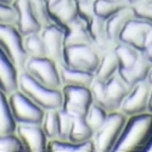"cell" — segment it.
<instances>
[{
    "label": "cell",
    "instance_id": "6da1fadb",
    "mask_svg": "<svg viewBox=\"0 0 152 152\" xmlns=\"http://www.w3.org/2000/svg\"><path fill=\"white\" fill-rule=\"evenodd\" d=\"M152 137V113L144 112L128 117L112 152L145 151Z\"/></svg>",
    "mask_w": 152,
    "mask_h": 152
},
{
    "label": "cell",
    "instance_id": "7a4b0ae2",
    "mask_svg": "<svg viewBox=\"0 0 152 152\" xmlns=\"http://www.w3.org/2000/svg\"><path fill=\"white\" fill-rule=\"evenodd\" d=\"M18 90L27 95L44 111L60 110L62 106V89H53L43 85L26 71L18 73Z\"/></svg>",
    "mask_w": 152,
    "mask_h": 152
},
{
    "label": "cell",
    "instance_id": "3957f363",
    "mask_svg": "<svg viewBox=\"0 0 152 152\" xmlns=\"http://www.w3.org/2000/svg\"><path fill=\"white\" fill-rule=\"evenodd\" d=\"M128 121V116L119 110L108 113L106 122L94 133V152H112Z\"/></svg>",
    "mask_w": 152,
    "mask_h": 152
},
{
    "label": "cell",
    "instance_id": "277c9868",
    "mask_svg": "<svg viewBox=\"0 0 152 152\" xmlns=\"http://www.w3.org/2000/svg\"><path fill=\"white\" fill-rule=\"evenodd\" d=\"M0 48L21 72L28 60L23 45V35L14 23H0Z\"/></svg>",
    "mask_w": 152,
    "mask_h": 152
},
{
    "label": "cell",
    "instance_id": "5b68a950",
    "mask_svg": "<svg viewBox=\"0 0 152 152\" xmlns=\"http://www.w3.org/2000/svg\"><path fill=\"white\" fill-rule=\"evenodd\" d=\"M102 53L94 45H78L66 46L63 53V66L73 69H79L95 73Z\"/></svg>",
    "mask_w": 152,
    "mask_h": 152
},
{
    "label": "cell",
    "instance_id": "8992f818",
    "mask_svg": "<svg viewBox=\"0 0 152 152\" xmlns=\"http://www.w3.org/2000/svg\"><path fill=\"white\" fill-rule=\"evenodd\" d=\"M31 77L53 89H62L60 65L49 57H28L24 69Z\"/></svg>",
    "mask_w": 152,
    "mask_h": 152
},
{
    "label": "cell",
    "instance_id": "52a82bcc",
    "mask_svg": "<svg viewBox=\"0 0 152 152\" xmlns=\"http://www.w3.org/2000/svg\"><path fill=\"white\" fill-rule=\"evenodd\" d=\"M93 105V96L88 86H62L61 110L73 118L85 117Z\"/></svg>",
    "mask_w": 152,
    "mask_h": 152
},
{
    "label": "cell",
    "instance_id": "ba28073f",
    "mask_svg": "<svg viewBox=\"0 0 152 152\" xmlns=\"http://www.w3.org/2000/svg\"><path fill=\"white\" fill-rule=\"evenodd\" d=\"M9 102L12 115L17 123H37L42 124L45 111L24 95L21 90H15L10 93Z\"/></svg>",
    "mask_w": 152,
    "mask_h": 152
},
{
    "label": "cell",
    "instance_id": "9c48e42d",
    "mask_svg": "<svg viewBox=\"0 0 152 152\" xmlns=\"http://www.w3.org/2000/svg\"><path fill=\"white\" fill-rule=\"evenodd\" d=\"M151 88H152V84L147 79L141 80L137 84H135L130 89L128 96H126L122 102L119 111L123 112L124 115H126L128 117L147 112L150 95H151Z\"/></svg>",
    "mask_w": 152,
    "mask_h": 152
},
{
    "label": "cell",
    "instance_id": "30bf717a",
    "mask_svg": "<svg viewBox=\"0 0 152 152\" xmlns=\"http://www.w3.org/2000/svg\"><path fill=\"white\" fill-rule=\"evenodd\" d=\"M17 136L24 147V151L45 152L48 150L49 139L43 129L42 124L37 123H17Z\"/></svg>",
    "mask_w": 152,
    "mask_h": 152
},
{
    "label": "cell",
    "instance_id": "8fae6325",
    "mask_svg": "<svg viewBox=\"0 0 152 152\" xmlns=\"http://www.w3.org/2000/svg\"><path fill=\"white\" fill-rule=\"evenodd\" d=\"M46 57L55 61L57 65L63 63V53H65V29L55 23H50L43 27L40 31Z\"/></svg>",
    "mask_w": 152,
    "mask_h": 152
},
{
    "label": "cell",
    "instance_id": "7c38bea8",
    "mask_svg": "<svg viewBox=\"0 0 152 152\" xmlns=\"http://www.w3.org/2000/svg\"><path fill=\"white\" fill-rule=\"evenodd\" d=\"M12 6L16 12V22L15 26L22 33V35L40 32L42 24L38 22L33 9L31 0H14Z\"/></svg>",
    "mask_w": 152,
    "mask_h": 152
},
{
    "label": "cell",
    "instance_id": "4fadbf2b",
    "mask_svg": "<svg viewBox=\"0 0 152 152\" xmlns=\"http://www.w3.org/2000/svg\"><path fill=\"white\" fill-rule=\"evenodd\" d=\"M53 23L65 29L77 18L75 0H44Z\"/></svg>",
    "mask_w": 152,
    "mask_h": 152
},
{
    "label": "cell",
    "instance_id": "5bb4252c",
    "mask_svg": "<svg viewBox=\"0 0 152 152\" xmlns=\"http://www.w3.org/2000/svg\"><path fill=\"white\" fill-rule=\"evenodd\" d=\"M151 27V24L134 17L122 31L119 35V42L128 44L142 53Z\"/></svg>",
    "mask_w": 152,
    "mask_h": 152
},
{
    "label": "cell",
    "instance_id": "9a60e30c",
    "mask_svg": "<svg viewBox=\"0 0 152 152\" xmlns=\"http://www.w3.org/2000/svg\"><path fill=\"white\" fill-rule=\"evenodd\" d=\"M18 73L15 63L0 48V89L7 95L18 89Z\"/></svg>",
    "mask_w": 152,
    "mask_h": 152
},
{
    "label": "cell",
    "instance_id": "2e32d148",
    "mask_svg": "<svg viewBox=\"0 0 152 152\" xmlns=\"http://www.w3.org/2000/svg\"><path fill=\"white\" fill-rule=\"evenodd\" d=\"M93 44L88 24L78 17L65 28V48Z\"/></svg>",
    "mask_w": 152,
    "mask_h": 152
},
{
    "label": "cell",
    "instance_id": "e0dca14e",
    "mask_svg": "<svg viewBox=\"0 0 152 152\" xmlns=\"http://www.w3.org/2000/svg\"><path fill=\"white\" fill-rule=\"evenodd\" d=\"M88 29H89V34H90L93 44L101 53H105V51H108V50L115 49L116 44L113 43L107 35L105 20L100 18L95 15V17L88 23Z\"/></svg>",
    "mask_w": 152,
    "mask_h": 152
},
{
    "label": "cell",
    "instance_id": "ac0fdd59",
    "mask_svg": "<svg viewBox=\"0 0 152 152\" xmlns=\"http://www.w3.org/2000/svg\"><path fill=\"white\" fill-rule=\"evenodd\" d=\"M130 89L132 88L123 80V78L118 73L106 82V93H107V99L111 105L112 112L119 110L122 102L128 96Z\"/></svg>",
    "mask_w": 152,
    "mask_h": 152
},
{
    "label": "cell",
    "instance_id": "d6986e66",
    "mask_svg": "<svg viewBox=\"0 0 152 152\" xmlns=\"http://www.w3.org/2000/svg\"><path fill=\"white\" fill-rule=\"evenodd\" d=\"M133 18H134V12H133L132 6H126L106 20L107 35L115 44H117L119 42V35H121L122 31L124 29L126 24H128V22Z\"/></svg>",
    "mask_w": 152,
    "mask_h": 152
},
{
    "label": "cell",
    "instance_id": "ffe728a7",
    "mask_svg": "<svg viewBox=\"0 0 152 152\" xmlns=\"http://www.w3.org/2000/svg\"><path fill=\"white\" fill-rule=\"evenodd\" d=\"M152 67V62L148 61L144 54L139 57V60L134 65L125 71H119L118 74L123 78V80L128 84L130 88H133L139 82L147 79V75L150 73V69Z\"/></svg>",
    "mask_w": 152,
    "mask_h": 152
},
{
    "label": "cell",
    "instance_id": "44dd1931",
    "mask_svg": "<svg viewBox=\"0 0 152 152\" xmlns=\"http://www.w3.org/2000/svg\"><path fill=\"white\" fill-rule=\"evenodd\" d=\"M60 74L63 86H88L89 88L95 79V74L85 71L73 69L66 66H60Z\"/></svg>",
    "mask_w": 152,
    "mask_h": 152
},
{
    "label": "cell",
    "instance_id": "7402d4cb",
    "mask_svg": "<svg viewBox=\"0 0 152 152\" xmlns=\"http://www.w3.org/2000/svg\"><path fill=\"white\" fill-rule=\"evenodd\" d=\"M119 71V65H118V60L115 54V49L105 51L101 55L99 66L95 71V78L101 80V82H107L110 80L113 75L117 74Z\"/></svg>",
    "mask_w": 152,
    "mask_h": 152
},
{
    "label": "cell",
    "instance_id": "603a6c76",
    "mask_svg": "<svg viewBox=\"0 0 152 152\" xmlns=\"http://www.w3.org/2000/svg\"><path fill=\"white\" fill-rule=\"evenodd\" d=\"M17 122L14 118L9 102V96L0 89V134H9L16 132Z\"/></svg>",
    "mask_w": 152,
    "mask_h": 152
},
{
    "label": "cell",
    "instance_id": "cb8c5ba5",
    "mask_svg": "<svg viewBox=\"0 0 152 152\" xmlns=\"http://www.w3.org/2000/svg\"><path fill=\"white\" fill-rule=\"evenodd\" d=\"M115 54L118 60L119 71H125V69H129L134 65L139 60V57L141 56L142 53L128 44L118 42L115 46Z\"/></svg>",
    "mask_w": 152,
    "mask_h": 152
},
{
    "label": "cell",
    "instance_id": "d4e9b609",
    "mask_svg": "<svg viewBox=\"0 0 152 152\" xmlns=\"http://www.w3.org/2000/svg\"><path fill=\"white\" fill-rule=\"evenodd\" d=\"M51 152H94L93 140L83 144H75L71 140H61V139H53L48 142V150Z\"/></svg>",
    "mask_w": 152,
    "mask_h": 152
},
{
    "label": "cell",
    "instance_id": "484cf974",
    "mask_svg": "<svg viewBox=\"0 0 152 152\" xmlns=\"http://www.w3.org/2000/svg\"><path fill=\"white\" fill-rule=\"evenodd\" d=\"M93 136H94V130L88 124L84 117L74 118L69 135H68V140L75 144H83L86 141H91Z\"/></svg>",
    "mask_w": 152,
    "mask_h": 152
},
{
    "label": "cell",
    "instance_id": "4316f807",
    "mask_svg": "<svg viewBox=\"0 0 152 152\" xmlns=\"http://www.w3.org/2000/svg\"><path fill=\"white\" fill-rule=\"evenodd\" d=\"M126 6L130 5L125 0H94L95 15L105 21Z\"/></svg>",
    "mask_w": 152,
    "mask_h": 152
},
{
    "label": "cell",
    "instance_id": "83f0119b",
    "mask_svg": "<svg viewBox=\"0 0 152 152\" xmlns=\"http://www.w3.org/2000/svg\"><path fill=\"white\" fill-rule=\"evenodd\" d=\"M23 45L28 57H46L45 46L40 32L23 35Z\"/></svg>",
    "mask_w": 152,
    "mask_h": 152
},
{
    "label": "cell",
    "instance_id": "f1b7e54d",
    "mask_svg": "<svg viewBox=\"0 0 152 152\" xmlns=\"http://www.w3.org/2000/svg\"><path fill=\"white\" fill-rule=\"evenodd\" d=\"M42 126L49 140L58 139V110H48L44 113Z\"/></svg>",
    "mask_w": 152,
    "mask_h": 152
},
{
    "label": "cell",
    "instance_id": "f546056e",
    "mask_svg": "<svg viewBox=\"0 0 152 152\" xmlns=\"http://www.w3.org/2000/svg\"><path fill=\"white\" fill-rule=\"evenodd\" d=\"M89 88H90V93H91V96H93V102L101 106V107H104L108 112H112L111 105H110L108 99H107L106 83L95 78Z\"/></svg>",
    "mask_w": 152,
    "mask_h": 152
},
{
    "label": "cell",
    "instance_id": "4dcf8cb0",
    "mask_svg": "<svg viewBox=\"0 0 152 152\" xmlns=\"http://www.w3.org/2000/svg\"><path fill=\"white\" fill-rule=\"evenodd\" d=\"M108 111H106L104 107H101L96 104L93 102V105L90 106L89 111H88L86 116L84 117L88 122V124H89L91 126V129L94 130V133L100 129L101 126H102V124L106 122L107 117H108Z\"/></svg>",
    "mask_w": 152,
    "mask_h": 152
},
{
    "label": "cell",
    "instance_id": "1f68e13d",
    "mask_svg": "<svg viewBox=\"0 0 152 152\" xmlns=\"http://www.w3.org/2000/svg\"><path fill=\"white\" fill-rule=\"evenodd\" d=\"M24 147L16 133L0 134V152H18Z\"/></svg>",
    "mask_w": 152,
    "mask_h": 152
},
{
    "label": "cell",
    "instance_id": "d6a6232c",
    "mask_svg": "<svg viewBox=\"0 0 152 152\" xmlns=\"http://www.w3.org/2000/svg\"><path fill=\"white\" fill-rule=\"evenodd\" d=\"M75 7H77V17L86 24L95 17L94 0H77Z\"/></svg>",
    "mask_w": 152,
    "mask_h": 152
},
{
    "label": "cell",
    "instance_id": "836d02e7",
    "mask_svg": "<svg viewBox=\"0 0 152 152\" xmlns=\"http://www.w3.org/2000/svg\"><path fill=\"white\" fill-rule=\"evenodd\" d=\"M134 17L141 20L152 26V1L151 0H142L132 6Z\"/></svg>",
    "mask_w": 152,
    "mask_h": 152
},
{
    "label": "cell",
    "instance_id": "e575fe53",
    "mask_svg": "<svg viewBox=\"0 0 152 152\" xmlns=\"http://www.w3.org/2000/svg\"><path fill=\"white\" fill-rule=\"evenodd\" d=\"M31 3H32V9H33L34 15L38 22L42 24V27H45L48 24L53 23L51 20H50L49 11H48V7L44 0H31Z\"/></svg>",
    "mask_w": 152,
    "mask_h": 152
},
{
    "label": "cell",
    "instance_id": "d590c367",
    "mask_svg": "<svg viewBox=\"0 0 152 152\" xmlns=\"http://www.w3.org/2000/svg\"><path fill=\"white\" fill-rule=\"evenodd\" d=\"M74 118L69 116L68 113L62 111L61 108L58 110V139L61 140H68V135L72 128Z\"/></svg>",
    "mask_w": 152,
    "mask_h": 152
},
{
    "label": "cell",
    "instance_id": "8d00e7d4",
    "mask_svg": "<svg viewBox=\"0 0 152 152\" xmlns=\"http://www.w3.org/2000/svg\"><path fill=\"white\" fill-rule=\"evenodd\" d=\"M16 22V12L12 4L0 1V23H14Z\"/></svg>",
    "mask_w": 152,
    "mask_h": 152
},
{
    "label": "cell",
    "instance_id": "74e56055",
    "mask_svg": "<svg viewBox=\"0 0 152 152\" xmlns=\"http://www.w3.org/2000/svg\"><path fill=\"white\" fill-rule=\"evenodd\" d=\"M142 54L145 55V57L152 62V27L148 32V35H147V39H146V44H145V48L142 50Z\"/></svg>",
    "mask_w": 152,
    "mask_h": 152
},
{
    "label": "cell",
    "instance_id": "f35d334b",
    "mask_svg": "<svg viewBox=\"0 0 152 152\" xmlns=\"http://www.w3.org/2000/svg\"><path fill=\"white\" fill-rule=\"evenodd\" d=\"M148 112L152 113V88H151V95H150V101H148Z\"/></svg>",
    "mask_w": 152,
    "mask_h": 152
},
{
    "label": "cell",
    "instance_id": "ab89813d",
    "mask_svg": "<svg viewBox=\"0 0 152 152\" xmlns=\"http://www.w3.org/2000/svg\"><path fill=\"white\" fill-rule=\"evenodd\" d=\"M126 3H128L130 6H133V5H135V4H137V3H140V1H142V0H125Z\"/></svg>",
    "mask_w": 152,
    "mask_h": 152
},
{
    "label": "cell",
    "instance_id": "60d3db41",
    "mask_svg": "<svg viewBox=\"0 0 152 152\" xmlns=\"http://www.w3.org/2000/svg\"><path fill=\"white\" fill-rule=\"evenodd\" d=\"M145 151H147V152H152V137H151V140H150V142L147 144V146H146Z\"/></svg>",
    "mask_w": 152,
    "mask_h": 152
},
{
    "label": "cell",
    "instance_id": "b9f144b4",
    "mask_svg": "<svg viewBox=\"0 0 152 152\" xmlns=\"http://www.w3.org/2000/svg\"><path fill=\"white\" fill-rule=\"evenodd\" d=\"M147 80L152 84V67H151V69H150V73H148V75H147Z\"/></svg>",
    "mask_w": 152,
    "mask_h": 152
},
{
    "label": "cell",
    "instance_id": "7bdbcfd3",
    "mask_svg": "<svg viewBox=\"0 0 152 152\" xmlns=\"http://www.w3.org/2000/svg\"><path fill=\"white\" fill-rule=\"evenodd\" d=\"M0 1H4V3H7V4H12L14 0H0Z\"/></svg>",
    "mask_w": 152,
    "mask_h": 152
},
{
    "label": "cell",
    "instance_id": "ee69618b",
    "mask_svg": "<svg viewBox=\"0 0 152 152\" xmlns=\"http://www.w3.org/2000/svg\"><path fill=\"white\" fill-rule=\"evenodd\" d=\"M75 1H77V0H75Z\"/></svg>",
    "mask_w": 152,
    "mask_h": 152
},
{
    "label": "cell",
    "instance_id": "f6af8a7d",
    "mask_svg": "<svg viewBox=\"0 0 152 152\" xmlns=\"http://www.w3.org/2000/svg\"><path fill=\"white\" fill-rule=\"evenodd\" d=\"M151 1H152V0H151Z\"/></svg>",
    "mask_w": 152,
    "mask_h": 152
}]
</instances>
